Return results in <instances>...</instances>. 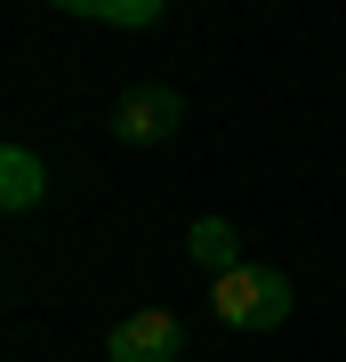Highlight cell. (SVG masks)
Wrapping results in <instances>:
<instances>
[{"mask_svg": "<svg viewBox=\"0 0 346 362\" xmlns=\"http://www.w3.org/2000/svg\"><path fill=\"white\" fill-rule=\"evenodd\" d=\"M290 274L282 266H258V258H242L233 274H218L209 282V306H218V322H233V330H282L290 322Z\"/></svg>", "mask_w": 346, "mask_h": 362, "instance_id": "cell-1", "label": "cell"}, {"mask_svg": "<svg viewBox=\"0 0 346 362\" xmlns=\"http://www.w3.org/2000/svg\"><path fill=\"white\" fill-rule=\"evenodd\" d=\"M178 121H185V97L169 81H137L113 113V137L121 145H161V137H178Z\"/></svg>", "mask_w": 346, "mask_h": 362, "instance_id": "cell-2", "label": "cell"}, {"mask_svg": "<svg viewBox=\"0 0 346 362\" xmlns=\"http://www.w3.org/2000/svg\"><path fill=\"white\" fill-rule=\"evenodd\" d=\"M105 354H113V362H178L185 354V322L161 314V306H145V314H129V322H113Z\"/></svg>", "mask_w": 346, "mask_h": 362, "instance_id": "cell-3", "label": "cell"}, {"mask_svg": "<svg viewBox=\"0 0 346 362\" xmlns=\"http://www.w3.org/2000/svg\"><path fill=\"white\" fill-rule=\"evenodd\" d=\"M185 250H193V258L209 266V282L242 266V242H233V226H226V218H193V233H185Z\"/></svg>", "mask_w": 346, "mask_h": 362, "instance_id": "cell-4", "label": "cell"}, {"mask_svg": "<svg viewBox=\"0 0 346 362\" xmlns=\"http://www.w3.org/2000/svg\"><path fill=\"white\" fill-rule=\"evenodd\" d=\"M40 185H49V177H40V161L25 153V145H8V153H0V202H8V209H33Z\"/></svg>", "mask_w": 346, "mask_h": 362, "instance_id": "cell-5", "label": "cell"}, {"mask_svg": "<svg viewBox=\"0 0 346 362\" xmlns=\"http://www.w3.org/2000/svg\"><path fill=\"white\" fill-rule=\"evenodd\" d=\"M64 16H97V25H161V0H64Z\"/></svg>", "mask_w": 346, "mask_h": 362, "instance_id": "cell-6", "label": "cell"}]
</instances>
